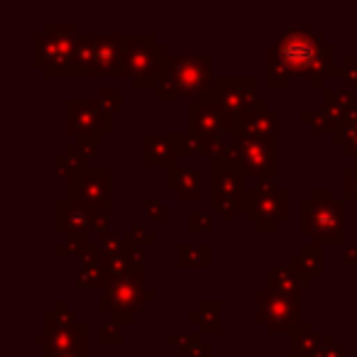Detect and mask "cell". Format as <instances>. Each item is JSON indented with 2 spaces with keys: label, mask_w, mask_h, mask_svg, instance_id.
Segmentation results:
<instances>
[{
  "label": "cell",
  "mask_w": 357,
  "mask_h": 357,
  "mask_svg": "<svg viewBox=\"0 0 357 357\" xmlns=\"http://www.w3.org/2000/svg\"><path fill=\"white\" fill-rule=\"evenodd\" d=\"M76 321H79V318H76V313L69 308L66 298H59V301L54 303V308L45 313V331H56V328H69V326H74Z\"/></svg>",
  "instance_id": "obj_30"
},
{
  "label": "cell",
  "mask_w": 357,
  "mask_h": 357,
  "mask_svg": "<svg viewBox=\"0 0 357 357\" xmlns=\"http://www.w3.org/2000/svg\"><path fill=\"white\" fill-rule=\"evenodd\" d=\"M76 22H47L32 37V56L52 79H76Z\"/></svg>",
  "instance_id": "obj_4"
},
{
  "label": "cell",
  "mask_w": 357,
  "mask_h": 357,
  "mask_svg": "<svg viewBox=\"0 0 357 357\" xmlns=\"http://www.w3.org/2000/svg\"><path fill=\"white\" fill-rule=\"evenodd\" d=\"M211 174H213L211 208L220 215L223 223H230L235 213H240L243 208L245 191H248V174H245L240 149L233 144V139L223 154H215L211 159Z\"/></svg>",
  "instance_id": "obj_5"
},
{
  "label": "cell",
  "mask_w": 357,
  "mask_h": 357,
  "mask_svg": "<svg viewBox=\"0 0 357 357\" xmlns=\"http://www.w3.org/2000/svg\"><path fill=\"white\" fill-rule=\"evenodd\" d=\"M233 144L240 149V162L255 181L264 178H277L279 174V139H259L248 132H238L233 137Z\"/></svg>",
  "instance_id": "obj_11"
},
{
  "label": "cell",
  "mask_w": 357,
  "mask_h": 357,
  "mask_svg": "<svg viewBox=\"0 0 357 357\" xmlns=\"http://www.w3.org/2000/svg\"><path fill=\"white\" fill-rule=\"evenodd\" d=\"M66 132L84 137V135H110L113 132V115L100 105L98 98H71L66 103Z\"/></svg>",
  "instance_id": "obj_14"
},
{
  "label": "cell",
  "mask_w": 357,
  "mask_h": 357,
  "mask_svg": "<svg viewBox=\"0 0 357 357\" xmlns=\"http://www.w3.org/2000/svg\"><path fill=\"white\" fill-rule=\"evenodd\" d=\"M345 262L347 264H355V267H357V243L345 245Z\"/></svg>",
  "instance_id": "obj_44"
},
{
  "label": "cell",
  "mask_w": 357,
  "mask_h": 357,
  "mask_svg": "<svg viewBox=\"0 0 357 357\" xmlns=\"http://www.w3.org/2000/svg\"><path fill=\"white\" fill-rule=\"evenodd\" d=\"M98 340H100V345H105V347H120V345H123L120 323H115V321H103V323H100Z\"/></svg>",
  "instance_id": "obj_34"
},
{
  "label": "cell",
  "mask_w": 357,
  "mask_h": 357,
  "mask_svg": "<svg viewBox=\"0 0 357 357\" xmlns=\"http://www.w3.org/2000/svg\"><path fill=\"white\" fill-rule=\"evenodd\" d=\"M96 32H81L76 37V79H89L93 64Z\"/></svg>",
  "instance_id": "obj_28"
},
{
  "label": "cell",
  "mask_w": 357,
  "mask_h": 357,
  "mask_svg": "<svg viewBox=\"0 0 357 357\" xmlns=\"http://www.w3.org/2000/svg\"><path fill=\"white\" fill-rule=\"evenodd\" d=\"M108 274H105L103 264H84L79 262V269H76V284L81 289H105L108 284Z\"/></svg>",
  "instance_id": "obj_29"
},
{
  "label": "cell",
  "mask_w": 357,
  "mask_h": 357,
  "mask_svg": "<svg viewBox=\"0 0 357 357\" xmlns=\"http://www.w3.org/2000/svg\"><path fill=\"white\" fill-rule=\"evenodd\" d=\"M189 132L201 137L204 142L213 144L215 154H223L230 144L228 120L220 113V108L208 98L189 100ZM213 154V157H215Z\"/></svg>",
  "instance_id": "obj_13"
},
{
  "label": "cell",
  "mask_w": 357,
  "mask_h": 357,
  "mask_svg": "<svg viewBox=\"0 0 357 357\" xmlns=\"http://www.w3.org/2000/svg\"><path fill=\"white\" fill-rule=\"evenodd\" d=\"M204 98L213 100L220 108V113L228 120V137L233 139L240 130V123H243L245 113L257 103V81L250 79V76H240V79H233V76H220V79H213L211 89L206 91Z\"/></svg>",
  "instance_id": "obj_9"
},
{
  "label": "cell",
  "mask_w": 357,
  "mask_h": 357,
  "mask_svg": "<svg viewBox=\"0 0 357 357\" xmlns=\"http://www.w3.org/2000/svg\"><path fill=\"white\" fill-rule=\"evenodd\" d=\"M201 169L199 167H184V164L174 162L167 169V189L176 191L181 201H199L201 199Z\"/></svg>",
  "instance_id": "obj_21"
},
{
  "label": "cell",
  "mask_w": 357,
  "mask_h": 357,
  "mask_svg": "<svg viewBox=\"0 0 357 357\" xmlns=\"http://www.w3.org/2000/svg\"><path fill=\"white\" fill-rule=\"evenodd\" d=\"M289 201H291V191L279 186L277 178H264L248 186L240 213L257 228V233L272 235L279 230V225L291 220Z\"/></svg>",
  "instance_id": "obj_6"
},
{
  "label": "cell",
  "mask_w": 357,
  "mask_h": 357,
  "mask_svg": "<svg viewBox=\"0 0 357 357\" xmlns=\"http://www.w3.org/2000/svg\"><path fill=\"white\" fill-rule=\"evenodd\" d=\"M89 333L91 326L86 321H76L69 328H56L35 335V345L45 350V355H89Z\"/></svg>",
  "instance_id": "obj_15"
},
{
  "label": "cell",
  "mask_w": 357,
  "mask_h": 357,
  "mask_svg": "<svg viewBox=\"0 0 357 357\" xmlns=\"http://www.w3.org/2000/svg\"><path fill=\"white\" fill-rule=\"evenodd\" d=\"M159 357H176V355H159Z\"/></svg>",
  "instance_id": "obj_48"
},
{
  "label": "cell",
  "mask_w": 357,
  "mask_h": 357,
  "mask_svg": "<svg viewBox=\"0 0 357 357\" xmlns=\"http://www.w3.org/2000/svg\"><path fill=\"white\" fill-rule=\"evenodd\" d=\"M298 120H301V123H306V125H311V128L316 130V132L333 135V137H335V135L340 132V128H342V120L335 118L333 113H328L326 108L301 110V113H298Z\"/></svg>",
  "instance_id": "obj_27"
},
{
  "label": "cell",
  "mask_w": 357,
  "mask_h": 357,
  "mask_svg": "<svg viewBox=\"0 0 357 357\" xmlns=\"http://www.w3.org/2000/svg\"><path fill=\"white\" fill-rule=\"evenodd\" d=\"M298 230L311 235L313 245H347L345 201L333 189H313L298 204Z\"/></svg>",
  "instance_id": "obj_2"
},
{
  "label": "cell",
  "mask_w": 357,
  "mask_h": 357,
  "mask_svg": "<svg viewBox=\"0 0 357 357\" xmlns=\"http://www.w3.org/2000/svg\"><path fill=\"white\" fill-rule=\"evenodd\" d=\"M333 142L340 144L347 154L357 157V125H342L340 132L333 137Z\"/></svg>",
  "instance_id": "obj_35"
},
{
  "label": "cell",
  "mask_w": 357,
  "mask_h": 357,
  "mask_svg": "<svg viewBox=\"0 0 357 357\" xmlns=\"http://www.w3.org/2000/svg\"><path fill=\"white\" fill-rule=\"evenodd\" d=\"M191 357H218V355H215V352H213V347H211L208 342H204V345H201L199 350H196Z\"/></svg>",
  "instance_id": "obj_45"
},
{
  "label": "cell",
  "mask_w": 357,
  "mask_h": 357,
  "mask_svg": "<svg viewBox=\"0 0 357 357\" xmlns=\"http://www.w3.org/2000/svg\"><path fill=\"white\" fill-rule=\"evenodd\" d=\"M130 238L139 245V248H147V245H154L157 243V235L147 228V223H135L132 230H130Z\"/></svg>",
  "instance_id": "obj_40"
},
{
  "label": "cell",
  "mask_w": 357,
  "mask_h": 357,
  "mask_svg": "<svg viewBox=\"0 0 357 357\" xmlns=\"http://www.w3.org/2000/svg\"><path fill=\"white\" fill-rule=\"evenodd\" d=\"M89 248H91L89 238H66L64 243H59L54 248V255H56V257H71V255H74V257L81 259Z\"/></svg>",
  "instance_id": "obj_32"
},
{
  "label": "cell",
  "mask_w": 357,
  "mask_h": 357,
  "mask_svg": "<svg viewBox=\"0 0 357 357\" xmlns=\"http://www.w3.org/2000/svg\"><path fill=\"white\" fill-rule=\"evenodd\" d=\"M144 298H147V301H154V298H157V291H154V289H147V291H144Z\"/></svg>",
  "instance_id": "obj_46"
},
{
  "label": "cell",
  "mask_w": 357,
  "mask_h": 357,
  "mask_svg": "<svg viewBox=\"0 0 357 357\" xmlns=\"http://www.w3.org/2000/svg\"><path fill=\"white\" fill-rule=\"evenodd\" d=\"M113 169L84 167L66 178V199L86 206L91 211H110L113 204Z\"/></svg>",
  "instance_id": "obj_10"
},
{
  "label": "cell",
  "mask_w": 357,
  "mask_h": 357,
  "mask_svg": "<svg viewBox=\"0 0 357 357\" xmlns=\"http://www.w3.org/2000/svg\"><path fill=\"white\" fill-rule=\"evenodd\" d=\"M289 357H323V335L313 333V326L301 321L289 335Z\"/></svg>",
  "instance_id": "obj_22"
},
{
  "label": "cell",
  "mask_w": 357,
  "mask_h": 357,
  "mask_svg": "<svg viewBox=\"0 0 357 357\" xmlns=\"http://www.w3.org/2000/svg\"><path fill=\"white\" fill-rule=\"evenodd\" d=\"M98 248L103 252V257H110V255H118L123 250V235L113 233V230H105V233L98 235Z\"/></svg>",
  "instance_id": "obj_36"
},
{
  "label": "cell",
  "mask_w": 357,
  "mask_h": 357,
  "mask_svg": "<svg viewBox=\"0 0 357 357\" xmlns=\"http://www.w3.org/2000/svg\"><path fill=\"white\" fill-rule=\"evenodd\" d=\"M328 42L311 22H298L284 30L267 47V86L289 89L294 76H308L321 66Z\"/></svg>",
  "instance_id": "obj_1"
},
{
  "label": "cell",
  "mask_w": 357,
  "mask_h": 357,
  "mask_svg": "<svg viewBox=\"0 0 357 357\" xmlns=\"http://www.w3.org/2000/svg\"><path fill=\"white\" fill-rule=\"evenodd\" d=\"M257 298V321L267 328L272 335L289 333L301 323V298L282 296V294L269 291L267 287L255 291Z\"/></svg>",
  "instance_id": "obj_12"
},
{
  "label": "cell",
  "mask_w": 357,
  "mask_h": 357,
  "mask_svg": "<svg viewBox=\"0 0 357 357\" xmlns=\"http://www.w3.org/2000/svg\"><path fill=\"white\" fill-rule=\"evenodd\" d=\"M213 228V215H208L206 211H191L189 213V230L194 235L199 233H208Z\"/></svg>",
  "instance_id": "obj_37"
},
{
  "label": "cell",
  "mask_w": 357,
  "mask_h": 357,
  "mask_svg": "<svg viewBox=\"0 0 357 357\" xmlns=\"http://www.w3.org/2000/svg\"><path fill=\"white\" fill-rule=\"evenodd\" d=\"M238 132H248L259 139H279V113L269 108L264 98H259L252 108L245 113Z\"/></svg>",
  "instance_id": "obj_20"
},
{
  "label": "cell",
  "mask_w": 357,
  "mask_h": 357,
  "mask_svg": "<svg viewBox=\"0 0 357 357\" xmlns=\"http://www.w3.org/2000/svg\"><path fill=\"white\" fill-rule=\"evenodd\" d=\"M323 264H326V259H323V248L313 243L301 245L298 252L289 257V269L296 274L303 291H308V289L313 287V279L323 277Z\"/></svg>",
  "instance_id": "obj_19"
},
{
  "label": "cell",
  "mask_w": 357,
  "mask_h": 357,
  "mask_svg": "<svg viewBox=\"0 0 357 357\" xmlns=\"http://www.w3.org/2000/svg\"><path fill=\"white\" fill-rule=\"evenodd\" d=\"M176 264L184 269H204L213 264V248L208 243L201 245H191V243H181L176 248Z\"/></svg>",
  "instance_id": "obj_24"
},
{
  "label": "cell",
  "mask_w": 357,
  "mask_h": 357,
  "mask_svg": "<svg viewBox=\"0 0 357 357\" xmlns=\"http://www.w3.org/2000/svg\"><path fill=\"white\" fill-rule=\"evenodd\" d=\"M181 137L176 132L144 135V164L147 167H172L181 157Z\"/></svg>",
  "instance_id": "obj_18"
},
{
  "label": "cell",
  "mask_w": 357,
  "mask_h": 357,
  "mask_svg": "<svg viewBox=\"0 0 357 357\" xmlns=\"http://www.w3.org/2000/svg\"><path fill=\"white\" fill-rule=\"evenodd\" d=\"M321 96H323V108L340 120H342V115H345L347 110L357 103L355 91L347 89V86H342V89H328L326 86V89L321 91Z\"/></svg>",
  "instance_id": "obj_26"
},
{
  "label": "cell",
  "mask_w": 357,
  "mask_h": 357,
  "mask_svg": "<svg viewBox=\"0 0 357 357\" xmlns=\"http://www.w3.org/2000/svg\"><path fill=\"white\" fill-rule=\"evenodd\" d=\"M125 47H128V32H96V47H93V64H91L89 79L96 76H118L123 66Z\"/></svg>",
  "instance_id": "obj_17"
},
{
  "label": "cell",
  "mask_w": 357,
  "mask_h": 357,
  "mask_svg": "<svg viewBox=\"0 0 357 357\" xmlns=\"http://www.w3.org/2000/svg\"><path fill=\"white\" fill-rule=\"evenodd\" d=\"M267 289L282 296L301 298V284L289 267H267Z\"/></svg>",
  "instance_id": "obj_25"
},
{
  "label": "cell",
  "mask_w": 357,
  "mask_h": 357,
  "mask_svg": "<svg viewBox=\"0 0 357 357\" xmlns=\"http://www.w3.org/2000/svg\"><path fill=\"white\" fill-rule=\"evenodd\" d=\"M218 357H220V355H218ZM235 357H243V355H235Z\"/></svg>",
  "instance_id": "obj_49"
},
{
  "label": "cell",
  "mask_w": 357,
  "mask_h": 357,
  "mask_svg": "<svg viewBox=\"0 0 357 357\" xmlns=\"http://www.w3.org/2000/svg\"><path fill=\"white\" fill-rule=\"evenodd\" d=\"M123 252L128 255V257L132 259L135 264H144V250L139 248V245L135 243L132 238H130V233L123 235Z\"/></svg>",
  "instance_id": "obj_42"
},
{
  "label": "cell",
  "mask_w": 357,
  "mask_h": 357,
  "mask_svg": "<svg viewBox=\"0 0 357 357\" xmlns=\"http://www.w3.org/2000/svg\"><path fill=\"white\" fill-rule=\"evenodd\" d=\"M45 357H89V355H45Z\"/></svg>",
  "instance_id": "obj_47"
},
{
  "label": "cell",
  "mask_w": 357,
  "mask_h": 357,
  "mask_svg": "<svg viewBox=\"0 0 357 357\" xmlns=\"http://www.w3.org/2000/svg\"><path fill=\"white\" fill-rule=\"evenodd\" d=\"M98 100L110 115L120 113V110H123V89H120V86H108V89H100Z\"/></svg>",
  "instance_id": "obj_33"
},
{
  "label": "cell",
  "mask_w": 357,
  "mask_h": 357,
  "mask_svg": "<svg viewBox=\"0 0 357 357\" xmlns=\"http://www.w3.org/2000/svg\"><path fill=\"white\" fill-rule=\"evenodd\" d=\"M167 59V45L157 42L154 35H130L128 32V47H125L118 79H130L135 89H157L159 74Z\"/></svg>",
  "instance_id": "obj_7"
},
{
  "label": "cell",
  "mask_w": 357,
  "mask_h": 357,
  "mask_svg": "<svg viewBox=\"0 0 357 357\" xmlns=\"http://www.w3.org/2000/svg\"><path fill=\"white\" fill-rule=\"evenodd\" d=\"M220 313H223V298H204V301L199 303V308L189 313V321L196 323L201 335H204V333H208V335H220V333H223Z\"/></svg>",
  "instance_id": "obj_23"
},
{
  "label": "cell",
  "mask_w": 357,
  "mask_h": 357,
  "mask_svg": "<svg viewBox=\"0 0 357 357\" xmlns=\"http://www.w3.org/2000/svg\"><path fill=\"white\" fill-rule=\"evenodd\" d=\"M54 228L64 238H91V235H96V211L64 196L54 204Z\"/></svg>",
  "instance_id": "obj_16"
},
{
  "label": "cell",
  "mask_w": 357,
  "mask_h": 357,
  "mask_svg": "<svg viewBox=\"0 0 357 357\" xmlns=\"http://www.w3.org/2000/svg\"><path fill=\"white\" fill-rule=\"evenodd\" d=\"M323 357H347L345 347L337 342V337L333 335V333L323 335Z\"/></svg>",
  "instance_id": "obj_41"
},
{
  "label": "cell",
  "mask_w": 357,
  "mask_h": 357,
  "mask_svg": "<svg viewBox=\"0 0 357 357\" xmlns=\"http://www.w3.org/2000/svg\"><path fill=\"white\" fill-rule=\"evenodd\" d=\"M345 199L357 201V164L345 167Z\"/></svg>",
  "instance_id": "obj_43"
},
{
  "label": "cell",
  "mask_w": 357,
  "mask_h": 357,
  "mask_svg": "<svg viewBox=\"0 0 357 357\" xmlns=\"http://www.w3.org/2000/svg\"><path fill=\"white\" fill-rule=\"evenodd\" d=\"M213 84V61L208 54L201 56H174L164 61L159 84L154 89L159 100H176V98H204L206 91Z\"/></svg>",
  "instance_id": "obj_3"
},
{
  "label": "cell",
  "mask_w": 357,
  "mask_h": 357,
  "mask_svg": "<svg viewBox=\"0 0 357 357\" xmlns=\"http://www.w3.org/2000/svg\"><path fill=\"white\" fill-rule=\"evenodd\" d=\"M340 79L345 81L347 89L355 91L357 89V56L355 54H347L340 64Z\"/></svg>",
  "instance_id": "obj_38"
},
{
  "label": "cell",
  "mask_w": 357,
  "mask_h": 357,
  "mask_svg": "<svg viewBox=\"0 0 357 357\" xmlns=\"http://www.w3.org/2000/svg\"><path fill=\"white\" fill-rule=\"evenodd\" d=\"M144 291H147V287H144V264H135L132 269H128L120 277L108 279L98 308L103 313H110V321L132 323L135 313H139L147 306Z\"/></svg>",
  "instance_id": "obj_8"
},
{
  "label": "cell",
  "mask_w": 357,
  "mask_h": 357,
  "mask_svg": "<svg viewBox=\"0 0 357 357\" xmlns=\"http://www.w3.org/2000/svg\"><path fill=\"white\" fill-rule=\"evenodd\" d=\"M144 211H147L149 220H157V223H167L169 220V208L164 201L159 199H144Z\"/></svg>",
  "instance_id": "obj_39"
},
{
  "label": "cell",
  "mask_w": 357,
  "mask_h": 357,
  "mask_svg": "<svg viewBox=\"0 0 357 357\" xmlns=\"http://www.w3.org/2000/svg\"><path fill=\"white\" fill-rule=\"evenodd\" d=\"M167 345L176 347V357L178 355L191 357L201 345H204V335H201V333H169Z\"/></svg>",
  "instance_id": "obj_31"
},
{
  "label": "cell",
  "mask_w": 357,
  "mask_h": 357,
  "mask_svg": "<svg viewBox=\"0 0 357 357\" xmlns=\"http://www.w3.org/2000/svg\"><path fill=\"white\" fill-rule=\"evenodd\" d=\"M355 164H357V162H355Z\"/></svg>",
  "instance_id": "obj_50"
}]
</instances>
